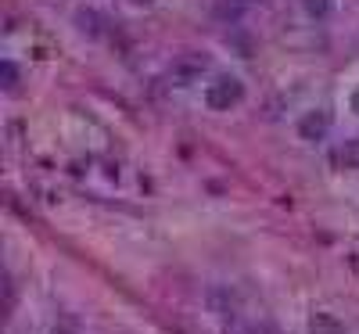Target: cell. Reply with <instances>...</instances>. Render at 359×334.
<instances>
[{"mask_svg": "<svg viewBox=\"0 0 359 334\" xmlns=\"http://www.w3.org/2000/svg\"><path fill=\"white\" fill-rule=\"evenodd\" d=\"M298 137H302L306 144H320V140H327L331 137V130H334V115L327 112V108H309V112H302V119H298Z\"/></svg>", "mask_w": 359, "mask_h": 334, "instance_id": "3957f363", "label": "cell"}, {"mask_svg": "<svg viewBox=\"0 0 359 334\" xmlns=\"http://www.w3.org/2000/svg\"><path fill=\"white\" fill-rule=\"evenodd\" d=\"M205 302H208V313L219 316L223 323L241 316V298H237V291L230 284H212V288L205 291Z\"/></svg>", "mask_w": 359, "mask_h": 334, "instance_id": "277c9868", "label": "cell"}, {"mask_svg": "<svg viewBox=\"0 0 359 334\" xmlns=\"http://www.w3.org/2000/svg\"><path fill=\"white\" fill-rule=\"evenodd\" d=\"M338 162H341V169H359V137H352L338 147Z\"/></svg>", "mask_w": 359, "mask_h": 334, "instance_id": "8992f818", "label": "cell"}, {"mask_svg": "<svg viewBox=\"0 0 359 334\" xmlns=\"http://www.w3.org/2000/svg\"><path fill=\"white\" fill-rule=\"evenodd\" d=\"M266 327H255L252 320H245V316H237V320H226L223 323V334H262Z\"/></svg>", "mask_w": 359, "mask_h": 334, "instance_id": "52a82bcc", "label": "cell"}, {"mask_svg": "<svg viewBox=\"0 0 359 334\" xmlns=\"http://www.w3.org/2000/svg\"><path fill=\"white\" fill-rule=\"evenodd\" d=\"M302 8H306V15L309 18H331V11H334V4H331V0H302Z\"/></svg>", "mask_w": 359, "mask_h": 334, "instance_id": "ba28073f", "label": "cell"}, {"mask_svg": "<svg viewBox=\"0 0 359 334\" xmlns=\"http://www.w3.org/2000/svg\"><path fill=\"white\" fill-rule=\"evenodd\" d=\"M309 334H345V323L334 316V313H327V309H316L309 313Z\"/></svg>", "mask_w": 359, "mask_h": 334, "instance_id": "5b68a950", "label": "cell"}, {"mask_svg": "<svg viewBox=\"0 0 359 334\" xmlns=\"http://www.w3.org/2000/svg\"><path fill=\"white\" fill-rule=\"evenodd\" d=\"M262 334H284V330H277V327H266Z\"/></svg>", "mask_w": 359, "mask_h": 334, "instance_id": "4fadbf2b", "label": "cell"}, {"mask_svg": "<svg viewBox=\"0 0 359 334\" xmlns=\"http://www.w3.org/2000/svg\"><path fill=\"white\" fill-rule=\"evenodd\" d=\"M130 4H133V8H151L155 0H130Z\"/></svg>", "mask_w": 359, "mask_h": 334, "instance_id": "8fae6325", "label": "cell"}, {"mask_svg": "<svg viewBox=\"0 0 359 334\" xmlns=\"http://www.w3.org/2000/svg\"><path fill=\"white\" fill-rule=\"evenodd\" d=\"M208 72V58L201 51H184L180 58H172V65H169V79L176 86H191L198 83L201 76Z\"/></svg>", "mask_w": 359, "mask_h": 334, "instance_id": "7a4b0ae2", "label": "cell"}, {"mask_svg": "<svg viewBox=\"0 0 359 334\" xmlns=\"http://www.w3.org/2000/svg\"><path fill=\"white\" fill-rule=\"evenodd\" d=\"M4 90L8 94H18V69H15V62H4Z\"/></svg>", "mask_w": 359, "mask_h": 334, "instance_id": "30bf717a", "label": "cell"}, {"mask_svg": "<svg viewBox=\"0 0 359 334\" xmlns=\"http://www.w3.org/2000/svg\"><path fill=\"white\" fill-rule=\"evenodd\" d=\"M352 112L359 115V86H355V94H352Z\"/></svg>", "mask_w": 359, "mask_h": 334, "instance_id": "7c38bea8", "label": "cell"}, {"mask_svg": "<svg viewBox=\"0 0 359 334\" xmlns=\"http://www.w3.org/2000/svg\"><path fill=\"white\" fill-rule=\"evenodd\" d=\"M245 98H248L245 83L230 72H219V76H212V83H205V105L212 112H230L237 105H245Z\"/></svg>", "mask_w": 359, "mask_h": 334, "instance_id": "6da1fadb", "label": "cell"}, {"mask_svg": "<svg viewBox=\"0 0 359 334\" xmlns=\"http://www.w3.org/2000/svg\"><path fill=\"white\" fill-rule=\"evenodd\" d=\"M76 22H79L83 33H90V36H101V18H97L94 11H76Z\"/></svg>", "mask_w": 359, "mask_h": 334, "instance_id": "9c48e42d", "label": "cell"}]
</instances>
